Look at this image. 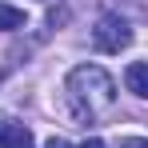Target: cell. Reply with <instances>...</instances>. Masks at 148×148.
Masks as SVG:
<instances>
[{
  "instance_id": "2",
  "label": "cell",
  "mask_w": 148,
  "mask_h": 148,
  "mask_svg": "<svg viewBox=\"0 0 148 148\" xmlns=\"http://www.w3.org/2000/svg\"><path fill=\"white\" fill-rule=\"evenodd\" d=\"M92 44H96V52H124L128 44H132L128 20L116 16V12H104V16L96 20V28H92Z\"/></svg>"
},
{
  "instance_id": "3",
  "label": "cell",
  "mask_w": 148,
  "mask_h": 148,
  "mask_svg": "<svg viewBox=\"0 0 148 148\" xmlns=\"http://www.w3.org/2000/svg\"><path fill=\"white\" fill-rule=\"evenodd\" d=\"M0 148H36V140H32V132H28L24 124L4 120L0 124Z\"/></svg>"
},
{
  "instance_id": "7",
  "label": "cell",
  "mask_w": 148,
  "mask_h": 148,
  "mask_svg": "<svg viewBox=\"0 0 148 148\" xmlns=\"http://www.w3.org/2000/svg\"><path fill=\"white\" fill-rule=\"evenodd\" d=\"M44 148H72V144H68L64 136H52V140H48V144H44Z\"/></svg>"
},
{
  "instance_id": "6",
  "label": "cell",
  "mask_w": 148,
  "mask_h": 148,
  "mask_svg": "<svg viewBox=\"0 0 148 148\" xmlns=\"http://www.w3.org/2000/svg\"><path fill=\"white\" fill-rule=\"evenodd\" d=\"M120 148H148V140H144V136H124Z\"/></svg>"
},
{
  "instance_id": "5",
  "label": "cell",
  "mask_w": 148,
  "mask_h": 148,
  "mask_svg": "<svg viewBox=\"0 0 148 148\" xmlns=\"http://www.w3.org/2000/svg\"><path fill=\"white\" fill-rule=\"evenodd\" d=\"M16 28H24V8L0 4V32H16Z\"/></svg>"
},
{
  "instance_id": "8",
  "label": "cell",
  "mask_w": 148,
  "mask_h": 148,
  "mask_svg": "<svg viewBox=\"0 0 148 148\" xmlns=\"http://www.w3.org/2000/svg\"><path fill=\"white\" fill-rule=\"evenodd\" d=\"M80 148H108V144H104V140H96V136H92V140H84V144H80Z\"/></svg>"
},
{
  "instance_id": "1",
  "label": "cell",
  "mask_w": 148,
  "mask_h": 148,
  "mask_svg": "<svg viewBox=\"0 0 148 148\" xmlns=\"http://www.w3.org/2000/svg\"><path fill=\"white\" fill-rule=\"evenodd\" d=\"M64 96L76 120H96L104 112H112L116 104V80L100 64H76L64 80Z\"/></svg>"
},
{
  "instance_id": "4",
  "label": "cell",
  "mask_w": 148,
  "mask_h": 148,
  "mask_svg": "<svg viewBox=\"0 0 148 148\" xmlns=\"http://www.w3.org/2000/svg\"><path fill=\"white\" fill-rule=\"evenodd\" d=\"M124 84H128V92H136L140 100H148V64L144 60H132L124 68Z\"/></svg>"
}]
</instances>
